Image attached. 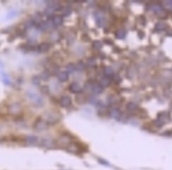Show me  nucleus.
<instances>
[{
    "mask_svg": "<svg viewBox=\"0 0 172 170\" xmlns=\"http://www.w3.org/2000/svg\"><path fill=\"white\" fill-rule=\"evenodd\" d=\"M69 89L72 93H80L82 91V88L80 85L76 83L71 84L69 87Z\"/></svg>",
    "mask_w": 172,
    "mask_h": 170,
    "instance_id": "obj_6",
    "label": "nucleus"
},
{
    "mask_svg": "<svg viewBox=\"0 0 172 170\" xmlns=\"http://www.w3.org/2000/svg\"><path fill=\"white\" fill-rule=\"evenodd\" d=\"M72 143H73V138L72 136L68 134H64L58 139L57 143L60 147L68 148Z\"/></svg>",
    "mask_w": 172,
    "mask_h": 170,
    "instance_id": "obj_1",
    "label": "nucleus"
},
{
    "mask_svg": "<svg viewBox=\"0 0 172 170\" xmlns=\"http://www.w3.org/2000/svg\"><path fill=\"white\" fill-rule=\"evenodd\" d=\"M95 18L96 22L99 27L104 26L106 23V19L102 13L100 12H96L95 14Z\"/></svg>",
    "mask_w": 172,
    "mask_h": 170,
    "instance_id": "obj_3",
    "label": "nucleus"
},
{
    "mask_svg": "<svg viewBox=\"0 0 172 170\" xmlns=\"http://www.w3.org/2000/svg\"><path fill=\"white\" fill-rule=\"evenodd\" d=\"M92 91L96 95H99L103 92V88L100 85H96L93 87Z\"/></svg>",
    "mask_w": 172,
    "mask_h": 170,
    "instance_id": "obj_13",
    "label": "nucleus"
},
{
    "mask_svg": "<svg viewBox=\"0 0 172 170\" xmlns=\"http://www.w3.org/2000/svg\"><path fill=\"white\" fill-rule=\"evenodd\" d=\"M110 115L112 118L117 119L120 118V112L119 109L114 108L111 110L110 112Z\"/></svg>",
    "mask_w": 172,
    "mask_h": 170,
    "instance_id": "obj_11",
    "label": "nucleus"
},
{
    "mask_svg": "<svg viewBox=\"0 0 172 170\" xmlns=\"http://www.w3.org/2000/svg\"><path fill=\"white\" fill-rule=\"evenodd\" d=\"M111 81L108 77H103L100 81V85L102 87H107L110 84Z\"/></svg>",
    "mask_w": 172,
    "mask_h": 170,
    "instance_id": "obj_10",
    "label": "nucleus"
},
{
    "mask_svg": "<svg viewBox=\"0 0 172 170\" xmlns=\"http://www.w3.org/2000/svg\"><path fill=\"white\" fill-rule=\"evenodd\" d=\"M127 108L130 110H134L136 108V105L132 103H130L127 105Z\"/></svg>",
    "mask_w": 172,
    "mask_h": 170,
    "instance_id": "obj_23",
    "label": "nucleus"
},
{
    "mask_svg": "<svg viewBox=\"0 0 172 170\" xmlns=\"http://www.w3.org/2000/svg\"><path fill=\"white\" fill-rule=\"evenodd\" d=\"M68 78H69V75H68V73H67V72H60L58 75V80L62 82H65L67 81Z\"/></svg>",
    "mask_w": 172,
    "mask_h": 170,
    "instance_id": "obj_9",
    "label": "nucleus"
},
{
    "mask_svg": "<svg viewBox=\"0 0 172 170\" xmlns=\"http://www.w3.org/2000/svg\"><path fill=\"white\" fill-rule=\"evenodd\" d=\"M49 77V75H48V74L47 73H43L42 74V79L43 80H48V78Z\"/></svg>",
    "mask_w": 172,
    "mask_h": 170,
    "instance_id": "obj_24",
    "label": "nucleus"
},
{
    "mask_svg": "<svg viewBox=\"0 0 172 170\" xmlns=\"http://www.w3.org/2000/svg\"><path fill=\"white\" fill-rule=\"evenodd\" d=\"M66 69H67V73H72L75 71L76 67L73 64H68L66 66Z\"/></svg>",
    "mask_w": 172,
    "mask_h": 170,
    "instance_id": "obj_16",
    "label": "nucleus"
},
{
    "mask_svg": "<svg viewBox=\"0 0 172 170\" xmlns=\"http://www.w3.org/2000/svg\"><path fill=\"white\" fill-rule=\"evenodd\" d=\"M2 81L5 85H9L10 84V79L9 77L6 74L4 73L2 75Z\"/></svg>",
    "mask_w": 172,
    "mask_h": 170,
    "instance_id": "obj_14",
    "label": "nucleus"
},
{
    "mask_svg": "<svg viewBox=\"0 0 172 170\" xmlns=\"http://www.w3.org/2000/svg\"><path fill=\"white\" fill-rule=\"evenodd\" d=\"M104 73H105V74L106 75L110 76L111 75H112L113 70H112V69L111 67H109V66H107V67L104 69Z\"/></svg>",
    "mask_w": 172,
    "mask_h": 170,
    "instance_id": "obj_20",
    "label": "nucleus"
},
{
    "mask_svg": "<svg viewBox=\"0 0 172 170\" xmlns=\"http://www.w3.org/2000/svg\"><path fill=\"white\" fill-rule=\"evenodd\" d=\"M63 22V18L60 15H55L52 18V24L56 26H59Z\"/></svg>",
    "mask_w": 172,
    "mask_h": 170,
    "instance_id": "obj_8",
    "label": "nucleus"
},
{
    "mask_svg": "<svg viewBox=\"0 0 172 170\" xmlns=\"http://www.w3.org/2000/svg\"><path fill=\"white\" fill-rule=\"evenodd\" d=\"M72 100L69 96H63L60 100V104L62 107H69L71 104Z\"/></svg>",
    "mask_w": 172,
    "mask_h": 170,
    "instance_id": "obj_5",
    "label": "nucleus"
},
{
    "mask_svg": "<svg viewBox=\"0 0 172 170\" xmlns=\"http://www.w3.org/2000/svg\"><path fill=\"white\" fill-rule=\"evenodd\" d=\"M92 46L95 49L99 50L102 47V44L99 40H95L92 43Z\"/></svg>",
    "mask_w": 172,
    "mask_h": 170,
    "instance_id": "obj_15",
    "label": "nucleus"
},
{
    "mask_svg": "<svg viewBox=\"0 0 172 170\" xmlns=\"http://www.w3.org/2000/svg\"><path fill=\"white\" fill-rule=\"evenodd\" d=\"M32 83L34 84V85H38L40 84V79L38 77V76H34V77L32 78Z\"/></svg>",
    "mask_w": 172,
    "mask_h": 170,
    "instance_id": "obj_19",
    "label": "nucleus"
},
{
    "mask_svg": "<svg viewBox=\"0 0 172 170\" xmlns=\"http://www.w3.org/2000/svg\"><path fill=\"white\" fill-rule=\"evenodd\" d=\"M50 26H51V24L48 21H44V22L40 23V28L42 30H46V29L50 28Z\"/></svg>",
    "mask_w": 172,
    "mask_h": 170,
    "instance_id": "obj_12",
    "label": "nucleus"
},
{
    "mask_svg": "<svg viewBox=\"0 0 172 170\" xmlns=\"http://www.w3.org/2000/svg\"><path fill=\"white\" fill-rule=\"evenodd\" d=\"M28 96L29 98H30V100H32L35 103V104L37 105H41L42 103V99L40 96H39L38 95L34 94V93H30L29 92Z\"/></svg>",
    "mask_w": 172,
    "mask_h": 170,
    "instance_id": "obj_4",
    "label": "nucleus"
},
{
    "mask_svg": "<svg viewBox=\"0 0 172 170\" xmlns=\"http://www.w3.org/2000/svg\"><path fill=\"white\" fill-rule=\"evenodd\" d=\"M46 118L49 123H56L58 122L61 119V115L56 112H49L46 115Z\"/></svg>",
    "mask_w": 172,
    "mask_h": 170,
    "instance_id": "obj_2",
    "label": "nucleus"
},
{
    "mask_svg": "<svg viewBox=\"0 0 172 170\" xmlns=\"http://www.w3.org/2000/svg\"><path fill=\"white\" fill-rule=\"evenodd\" d=\"M95 64V60L93 58H90L87 61V65L90 66H93Z\"/></svg>",
    "mask_w": 172,
    "mask_h": 170,
    "instance_id": "obj_21",
    "label": "nucleus"
},
{
    "mask_svg": "<svg viewBox=\"0 0 172 170\" xmlns=\"http://www.w3.org/2000/svg\"><path fill=\"white\" fill-rule=\"evenodd\" d=\"M125 34H126V33H125L124 30H122V29H121V30H119L117 31L116 33V34H115V36H116V37L118 38L122 39V38L124 37Z\"/></svg>",
    "mask_w": 172,
    "mask_h": 170,
    "instance_id": "obj_17",
    "label": "nucleus"
},
{
    "mask_svg": "<svg viewBox=\"0 0 172 170\" xmlns=\"http://www.w3.org/2000/svg\"><path fill=\"white\" fill-rule=\"evenodd\" d=\"M50 44L46 42H42L40 44L38 45V52L41 53H44L47 52L50 49Z\"/></svg>",
    "mask_w": 172,
    "mask_h": 170,
    "instance_id": "obj_7",
    "label": "nucleus"
},
{
    "mask_svg": "<svg viewBox=\"0 0 172 170\" xmlns=\"http://www.w3.org/2000/svg\"><path fill=\"white\" fill-rule=\"evenodd\" d=\"M17 14H18V12H17L16 10H13L9 11V12L8 13V14L6 15V18H12L15 16H16Z\"/></svg>",
    "mask_w": 172,
    "mask_h": 170,
    "instance_id": "obj_18",
    "label": "nucleus"
},
{
    "mask_svg": "<svg viewBox=\"0 0 172 170\" xmlns=\"http://www.w3.org/2000/svg\"><path fill=\"white\" fill-rule=\"evenodd\" d=\"M84 64L82 61L80 62H79L77 64V65H76V69L78 70H83L84 68Z\"/></svg>",
    "mask_w": 172,
    "mask_h": 170,
    "instance_id": "obj_22",
    "label": "nucleus"
}]
</instances>
